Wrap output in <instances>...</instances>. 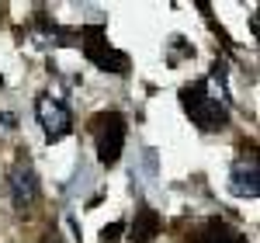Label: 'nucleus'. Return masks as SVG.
Returning <instances> with one entry per match:
<instances>
[{
  "label": "nucleus",
  "mask_w": 260,
  "mask_h": 243,
  "mask_svg": "<svg viewBox=\"0 0 260 243\" xmlns=\"http://www.w3.org/2000/svg\"><path fill=\"white\" fill-rule=\"evenodd\" d=\"M35 115H39V125H42V132H45L49 142L62 139V136L73 129V115H70V108H66L59 98L42 94L39 101H35Z\"/></svg>",
  "instance_id": "7ed1b4c3"
},
{
  "label": "nucleus",
  "mask_w": 260,
  "mask_h": 243,
  "mask_svg": "<svg viewBox=\"0 0 260 243\" xmlns=\"http://www.w3.org/2000/svg\"><path fill=\"white\" fill-rule=\"evenodd\" d=\"M198 243H246V240H243L236 229H229L225 223H212V226H208V233H201Z\"/></svg>",
  "instance_id": "0eeeda50"
},
{
  "label": "nucleus",
  "mask_w": 260,
  "mask_h": 243,
  "mask_svg": "<svg viewBox=\"0 0 260 243\" xmlns=\"http://www.w3.org/2000/svg\"><path fill=\"white\" fill-rule=\"evenodd\" d=\"M156 233H160V216L153 208H139L136 212V223H132V233H128L132 243H153Z\"/></svg>",
  "instance_id": "423d86ee"
},
{
  "label": "nucleus",
  "mask_w": 260,
  "mask_h": 243,
  "mask_svg": "<svg viewBox=\"0 0 260 243\" xmlns=\"http://www.w3.org/2000/svg\"><path fill=\"white\" fill-rule=\"evenodd\" d=\"M180 104H184V111L191 115V122H194L198 129H205V132H219V129H225V122H229L225 104L215 101L205 83H187V87L180 90Z\"/></svg>",
  "instance_id": "f257e3e1"
},
{
  "label": "nucleus",
  "mask_w": 260,
  "mask_h": 243,
  "mask_svg": "<svg viewBox=\"0 0 260 243\" xmlns=\"http://www.w3.org/2000/svg\"><path fill=\"white\" fill-rule=\"evenodd\" d=\"M94 132H98V160L104 167L118 163L121 146H125V118L118 111H104L94 118Z\"/></svg>",
  "instance_id": "f03ea898"
},
{
  "label": "nucleus",
  "mask_w": 260,
  "mask_h": 243,
  "mask_svg": "<svg viewBox=\"0 0 260 243\" xmlns=\"http://www.w3.org/2000/svg\"><path fill=\"white\" fill-rule=\"evenodd\" d=\"M52 243H59V240H52Z\"/></svg>",
  "instance_id": "9d476101"
},
{
  "label": "nucleus",
  "mask_w": 260,
  "mask_h": 243,
  "mask_svg": "<svg viewBox=\"0 0 260 243\" xmlns=\"http://www.w3.org/2000/svg\"><path fill=\"white\" fill-rule=\"evenodd\" d=\"M98 66H101V70H111V73H125V70H128V56H125V52H115V49H108V52L98 59Z\"/></svg>",
  "instance_id": "6e6552de"
},
{
  "label": "nucleus",
  "mask_w": 260,
  "mask_h": 243,
  "mask_svg": "<svg viewBox=\"0 0 260 243\" xmlns=\"http://www.w3.org/2000/svg\"><path fill=\"white\" fill-rule=\"evenodd\" d=\"M121 229H125L121 223H111V226H104V233H101V240H104V243H118Z\"/></svg>",
  "instance_id": "1a4fd4ad"
},
{
  "label": "nucleus",
  "mask_w": 260,
  "mask_h": 243,
  "mask_svg": "<svg viewBox=\"0 0 260 243\" xmlns=\"http://www.w3.org/2000/svg\"><path fill=\"white\" fill-rule=\"evenodd\" d=\"M7 184H11V198L18 208H31L39 202V177L28 163H18L11 174H7Z\"/></svg>",
  "instance_id": "20e7f679"
},
{
  "label": "nucleus",
  "mask_w": 260,
  "mask_h": 243,
  "mask_svg": "<svg viewBox=\"0 0 260 243\" xmlns=\"http://www.w3.org/2000/svg\"><path fill=\"white\" fill-rule=\"evenodd\" d=\"M229 191L236 198H257L260 195V174H257V160H236L229 170Z\"/></svg>",
  "instance_id": "39448f33"
}]
</instances>
